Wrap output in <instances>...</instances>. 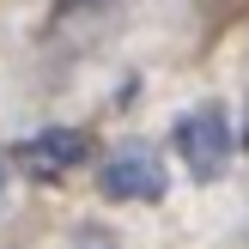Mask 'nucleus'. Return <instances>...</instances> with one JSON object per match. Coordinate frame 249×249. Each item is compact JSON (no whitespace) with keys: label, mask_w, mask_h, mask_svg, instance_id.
I'll return each mask as SVG.
<instances>
[{"label":"nucleus","mask_w":249,"mask_h":249,"mask_svg":"<svg viewBox=\"0 0 249 249\" xmlns=\"http://www.w3.org/2000/svg\"><path fill=\"white\" fill-rule=\"evenodd\" d=\"M177 152H182V164H189L201 182H219V177H225L231 158H237V134H231L225 104L189 109V116L177 122Z\"/></svg>","instance_id":"nucleus-1"},{"label":"nucleus","mask_w":249,"mask_h":249,"mask_svg":"<svg viewBox=\"0 0 249 249\" xmlns=\"http://www.w3.org/2000/svg\"><path fill=\"white\" fill-rule=\"evenodd\" d=\"M170 177H164V158L152 152V146L128 140L116 146V152L104 158V170H97V195L104 201H164Z\"/></svg>","instance_id":"nucleus-2"},{"label":"nucleus","mask_w":249,"mask_h":249,"mask_svg":"<svg viewBox=\"0 0 249 249\" xmlns=\"http://www.w3.org/2000/svg\"><path fill=\"white\" fill-rule=\"evenodd\" d=\"M85 158H91V134L85 128H43V134L12 146V170H24L31 182H61Z\"/></svg>","instance_id":"nucleus-3"},{"label":"nucleus","mask_w":249,"mask_h":249,"mask_svg":"<svg viewBox=\"0 0 249 249\" xmlns=\"http://www.w3.org/2000/svg\"><path fill=\"white\" fill-rule=\"evenodd\" d=\"M67 249H116V237H109L104 225H79V231L67 237Z\"/></svg>","instance_id":"nucleus-4"},{"label":"nucleus","mask_w":249,"mask_h":249,"mask_svg":"<svg viewBox=\"0 0 249 249\" xmlns=\"http://www.w3.org/2000/svg\"><path fill=\"white\" fill-rule=\"evenodd\" d=\"M6 201H12V152H0V213H6Z\"/></svg>","instance_id":"nucleus-5"},{"label":"nucleus","mask_w":249,"mask_h":249,"mask_svg":"<svg viewBox=\"0 0 249 249\" xmlns=\"http://www.w3.org/2000/svg\"><path fill=\"white\" fill-rule=\"evenodd\" d=\"M243 146H249V128H243Z\"/></svg>","instance_id":"nucleus-6"}]
</instances>
